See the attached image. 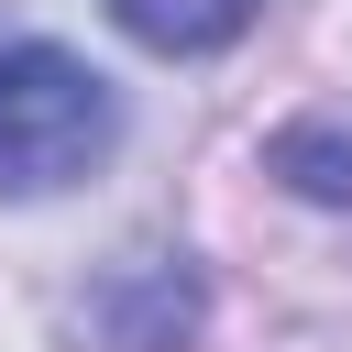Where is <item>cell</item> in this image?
<instances>
[{
	"mask_svg": "<svg viewBox=\"0 0 352 352\" xmlns=\"http://www.w3.org/2000/svg\"><path fill=\"white\" fill-rule=\"evenodd\" d=\"M275 176H286V187H308V198H352V132H330V121L275 132Z\"/></svg>",
	"mask_w": 352,
	"mask_h": 352,
	"instance_id": "277c9868",
	"label": "cell"
},
{
	"mask_svg": "<svg viewBox=\"0 0 352 352\" xmlns=\"http://www.w3.org/2000/svg\"><path fill=\"white\" fill-rule=\"evenodd\" d=\"M121 143V99L99 66H77L66 44L11 33L0 44V198H55L88 165H110Z\"/></svg>",
	"mask_w": 352,
	"mask_h": 352,
	"instance_id": "6da1fadb",
	"label": "cell"
},
{
	"mask_svg": "<svg viewBox=\"0 0 352 352\" xmlns=\"http://www.w3.org/2000/svg\"><path fill=\"white\" fill-rule=\"evenodd\" d=\"M198 330V275H187V253H154L143 264V319H121V297H99V341L110 352H176Z\"/></svg>",
	"mask_w": 352,
	"mask_h": 352,
	"instance_id": "7a4b0ae2",
	"label": "cell"
},
{
	"mask_svg": "<svg viewBox=\"0 0 352 352\" xmlns=\"http://www.w3.org/2000/svg\"><path fill=\"white\" fill-rule=\"evenodd\" d=\"M253 11H264V0H110V22H121L132 44H154V55H220Z\"/></svg>",
	"mask_w": 352,
	"mask_h": 352,
	"instance_id": "3957f363",
	"label": "cell"
}]
</instances>
